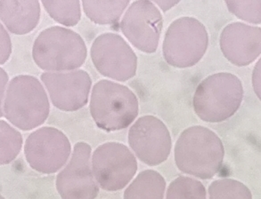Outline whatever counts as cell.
I'll use <instances>...</instances> for the list:
<instances>
[{"label":"cell","instance_id":"obj_1","mask_svg":"<svg viewBox=\"0 0 261 199\" xmlns=\"http://www.w3.org/2000/svg\"><path fill=\"white\" fill-rule=\"evenodd\" d=\"M225 149L213 131L201 126H191L180 134L175 146V162L180 171L208 180L222 167Z\"/></svg>","mask_w":261,"mask_h":199},{"label":"cell","instance_id":"obj_2","mask_svg":"<svg viewBox=\"0 0 261 199\" xmlns=\"http://www.w3.org/2000/svg\"><path fill=\"white\" fill-rule=\"evenodd\" d=\"M243 98L244 88L238 77L221 72L201 81L194 93L193 106L202 121L220 123L236 114Z\"/></svg>","mask_w":261,"mask_h":199},{"label":"cell","instance_id":"obj_3","mask_svg":"<svg viewBox=\"0 0 261 199\" xmlns=\"http://www.w3.org/2000/svg\"><path fill=\"white\" fill-rule=\"evenodd\" d=\"M139 104L129 88L110 80L94 86L90 100V113L96 126L107 132L125 129L137 119Z\"/></svg>","mask_w":261,"mask_h":199},{"label":"cell","instance_id":"obj_4","mask_svg":"<svg viewBox=\"0 0 261 199\" xmlns=\"http://www.w3.org/2000/svg\"><path fill=\"white\" fill-rule=\"evenodd\" d=\"M87 53L85 42L78 33L58 26L43 31L32 51L36 64L48 71L76 70L85 63Z\"/></svg>","mask_w":261,"mask_h":199},{"label":"cell","instance_id":"obj_5","mask_svg":"<svg viewBox=\"0 0 261 199\" xmlns=\"http://www.w3.org/2000/svg\"><path fill=\"white\" fill-rule=\"evenodd\" d=\"M5 116L14 126L24 131L42 125L49 114L45 89L36 77L18 76L7 88Z\"/></svg>","mask_w":261,"mask_h":199},{"label":"cell","instance_id":"obj_6","mask_svg":"<svg viewBox=\"0 0 261 199\" xmlns=\"http://www.w3.org/2000/svg\"><path fill=\"white\" fill-rule=\"evenodd\" d=\"M208 46V32L201 21L193 17L179 18L165 34L163 56L170 66L189 68L201 61Z\"/></svg>","mask_w":261,"mask_h":199},{"label":"cell","instance_id":"obj_7","mask_svg":"<svg viewBox=\"0 0 261 199\" xmlns=\"http://www.w3.org/2000/svg\"><path fill=\"white\" fill-rule=\"evenodd\" d=\"M92 171L100 187L107 191L124 189L138 171L134 154L123 144L100 145L92 157Z\"/></svg>","mask_w":261,"mask_h":199},{"label":"cell","instance_id":"obj_8","mask_svg":"<svg viewBox=\"0 0 261 199\" xmlns=\"http://www.w3.org/2000/svg\"><path fill=\"white\" fill-rule=\"evenodd\" d=\"M91 59L96 70L114 80H128L134 77L138 57L120 35L103 33L91 46Z\"/></svg>","mask_w":261,"mask_h":199},{"label":"cell","instance_id":"obj_9","mask_svg":"<svg viewBox=\"0 0 261 199\" xmlns=\"http://www.w3.org/2000/svg\"><path fill=\"white\" fill-rule=\"evenodd\" d=\"M163 27V15L158 7L145 0L131 4L120 22V30L127 40L147 53L158 48Z\"/></svg>","mask_w":261,"mask_h":199},{"label":"cell","instance_id":"obj_10","mask_svg":"<svg viewBox=\"0 0 261 199\" xmlns=\"http://www.w3.org/2000/svg\"><path fill=\"white\" fill-rule=\"evenodd\" d=\"M128 144L145 164L155 166L168 159L171 151L170 131L161 119L144 116L128 131Z\"/></svg>","mask_w":261,"mask_h":199},{"label":"cell","instance_id":"obj_11","mask_svg":"<svg viewBox=\"0 0 261 199\" xmlns=\"http://www.w3.org/2000/svg\"><path fill=\"white\" fill-rule=\"evenodd\" d=\"M71 154L67 137L53 127H43L28 137L25 155L30 165L42 174H53L63 167Z\"/></svg>","mask_w":261,"mask_h":199},{"label":"cell","instance_id":"obj_12","mask_svg":"<svg viewBox=\"0 0 261 199\" xmlns=\"http://www.w3.org/2000/svg\"><path fill=\"white\" fill-rule=\"evenodd\" d=\"M91 147L76 144L70 163L58 175L57 188L63 199H95L99 188L90 164Z\"/></svg>","mask_w":261,"mask_h":199},{"label":"cell","instance_id":"obj_13","mask_svg":"<svg viewBox=\"0 0 261 199\" xmlns=\"http://www.w3.org/2000/svg\"><path fill=\"white\" fill-rule=\"evenodd\" d=\"M55 107L64 111H76L88 103L92 80L85 70L66 73L46 72L41 76Z\"/></svg>","mask_w":261,"mask_h":199},{"label":"cell","instance_id":"obj_14","mask_svg":"<svg viewBox=\"0 0 261 199\" xmlns=\"http://www.w3.org/2000/svg\"><path fill=\"white\" fill-rule=\"evenodd\" d=\"M220 48L233 65L248 66L261 54V29L243 22L227 25L221 32Z\"/></svg>","mask_w":261,"mask_h":199},{"label":"cell","instance_id":"obj_15","mask_svg":"<svg viewBox=\"0 0 261 199\" xmlns=\"http://www.w3.org/2000/svg\"><path fill=\"white\" fill-rule=\"evenodd\" d=\"M40 18L39 1H0V19L12 33L32 32Z\"/></svg>","mask_w":261,"mask_h":199},{"label":"cell","instance_id":"obj_16","mask_svg":"<svg viewBox=\"0 0 261 199\" xmlns=\"http://www.w3.org/2000/svg\"><path fill=\"white\" fill-rule=\"evenodd\" d=\"M166 182L153 170L140 173L124 192V199H164Z\"/></svg>","mask_w":261,"mask_h":199},{"label":"cell","instance_id":"obj_17","mask_svg":"<svg viewBox=\"0 0 261 199\" xmlns=\"http://www.w3.org/2000/svg\"><path fill=\"white\" fill-rule=\"evenodd\" d=\"M129 1H83L85 14L97 24H113L120 20Z\"/></svg>","mask_w":261,"mask_h":199},{"label":"cell","instance_id":"obj_18","mask_svg":"<svg viewBox=\"0 0 261 199\" xmlns=\"http://www.w3.org/2000/svg\"><path fill=\"white\" fill-rule=\"evenodd\" d=\"M42 5L55 21L65 26L78 24L82 17L80 1H42Z\"/></svg>","mask_w":261,"mask_h":199},{"label":"cell","instance_id":"obj_19","mask_svg":"<svg viewBox=\"0 0 261 199\" xmlns=\"http://www.w3.org/2000/svg\"><path fill=\"white\" fill-rule=\"evenodd\" d=\"M208 199H253L251 190L233 179H220L208 187Z\"/></svg>","mask_w":261,"mask_h":199},{"label":"cell","instance_id":"obj_20","mask_svg":"<svg viewBox=\"0 0 261 199\" xmlns=\"http://www.w3.org/2000/svg\"><path fill=\"white\" fill-rule=\"evenodd\" d=\"M166 199H207L204 185L195 179L180 176L170 183Z\"/></svg>","mask_w":261,"mask_h":199},{"label":"cell","instance_id":"obj_21","mask_svg":"<svg viewBox=\"0 0 261 199\" xmlns=\"http://www.w3.org/2000/svg\"><path fill=\"white\" fill-rule=\"evenodd\" d=\"M21 133L5 121H0V164L14 160L21 149Z\"/></svg>","mask_w":261,"mask_h":199},{"label":"cell","instance_id":"obj_22","mask_svg":"<svg viewBox=\"0 0 261 199\" xmlns=\"http://www.w3.org/2000/svg\"><path fill=\"white\" fill-rule=\"evenodd\" d=\"M228 10L243 21L261 23V1H226Z\"/></svg>","mask_w":261,"mask_h":199},{"label":"cell","instance_id":"obj_23","mask_svg":"<svg viewBox=\"0 0 261 199\" xmlns=\"http://www.w3.org/2000/svg\"><path fill=\"white\" fill-rule=\"evenodd\" d=\"M12 52L11 39L0 22V64L7 63Z\"/></svg>","mask_w":261,"mask_h":199},{"label":"cell","instance_id":"obj_24","mask_svg":"<svg viewBox=\"0 0 261 199\" xmlns=\"http://www.w3.org/2000/svg\"><path fill=\"white\" fill-rule=\"evenodd\" d=\"M252 86L255 94L261 101V58L255 65L254 70L252 72Z\"/></svg>","mask_w":261,"mask_h":199},{"label":"cell","instance_id":"obj_25","mask_svg":"<svg viewBox=\"0 0 261 199\" xmlns=\"http://www.w3.org/2000/svg\"><path fill=\"white\" fill-rule=\"evenodd\" d=\"M7 82H8V77L6 71L0 68V118L3 116V110H2V101H3L4 95H5V90L7 88Z\"/></svg>","mask_w":261,"mask_h":199},{"label":"cell","instance_id":"obj_26","mask_svg":"<svg viewBox=\"0 0 261 199\" xmlns=\"http://www.w3.org/2000/svg\"><path fill=\"white\" fill-rule=\"evenodd\" d=\"M152 3L159 6L163 11H168L175 7L179 2H175V1H154Z\"/></svg>","mask_w":261,"mask_h":199}]
</instances>
